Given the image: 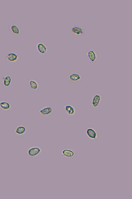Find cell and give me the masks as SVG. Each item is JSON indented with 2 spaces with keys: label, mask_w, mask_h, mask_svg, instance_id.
Returning a JSON list of instances; mask_svg holds the SVG:
<instances>
[{
  "label": "cell",
  "mask_w": 132,
  "mask_h": 199,
  "mask_svg": "<svg viewBox=\"0 0 132 199\" xmlns=\"http://www.w3.org/2000/svg\"><path fill=\"white\" fill-rule=\"evenodd\" d=\"M36 47L38 52L42 54H45L47 52V48L43 43L39 42L37 43L36 45Z\"/></svg>",
  "instance_id": "cell-3"
},
{
  "label": "cell",
  "mask_w": 132,
  "mask_h": 199,
  "mask_svg": "<svg viewBox=\"0 0 132 199\" xmlns=\"http://www.w3.org/2000/svg\"><path fill=\"white\" fill-rule=\"evenodd\" d=\"M87 56L89 60L92 62L95 61L97 58V55L93 50H90L88 51L87 53Z\"/></svg>",
  "instance_id": "cell-9"
},
{
  "label": "cell",
  "mask_w": 132,
  "mask_h": 199,
  "mask_svg": "<svg viewBox=\"0 0 132 199\" xmlns=\"http://www.w3.org/2000/svg\"><path fill=\"white\" fill-rule=\"evenodd\" d=\"M86 133L87 137L91 139H95L97 137L96 131L92 128H87L86 131Z\"/></svg>",
  "instance_id": "cell-2"
},
{
  "label": "cell",
  "mask_w": 132,
  "mask_h": 199,
  "mask_svg": "<svg viewBox=\"0 0 132 199\" xmlns=\"http://www.w3.org/2000/svg\"><path fill=\"white\" fill-rule=\"evenodd\" d=\"M29 84L30 88L32 89L36 90L38 88V84L36 81L34 80H30L29 81Z\"/></svg>",
  "instance_id": "cell-15"
},
{
  "label": "cell",
  "mask_w": 132,
  "mask_h": 199,
  "mask_svg": "<svg viewBox=\"0 0 132 199\" xmlns=\"http://www.w3.org/2000/svg\"><path fill=\"white\" fill-rule=\"evenodd\" d=\"M0 107L3 110H7L10 109L11 105L7 101H2L0 102Z\"/></svg>",
  "instance_id": "cell-13"
},
{
  "label": "cell",
  "mask_w": 132,
  "mask_h": 199,
  "mask_svg": "<svg viewBox=\"0 0 132 199\" xmlns=\"http://www.w3.org/2000/svg\"><path fill=\"white\" fill-rule=\"evenodd\" d=\"M52 108L49 106L45 107L41 109L39 111V113L44 115H47L51 114L52 112Z\"/></svg>",
  "instance_id": "cell-7"
},
{
  "label": "cell",
  "mask_w": 132,
  "mask_h": 199,
  "mask_svg": "<svg viewBox=\"0 0 132 199\" xmlns=\"http://www.w3.org/2000/svg\"><path fill=\"white\" fill-rule=\"evenodd\" d=\"M10 29L11 31L14 34H19L20 33L19 29L16 25H11L10 27Z\"/></svg>",
  "instance_id": "cell-16"
},
{
  "label": "cell",
  "mask_w": 132,
  "mask_h": 199,
  "mask_svg": "<svg viewBox=\"0 0 132 199\" xmlns=\"http://www.w3.org/2000/svg\"><path fill=\"white\" fill-rule=\"evenodd\" d=\"M26 131V129L24 126L20 125L18 126L16 129L15 133L18 135H22L24 134Z\"/></svg>",
  "instance_id": "cell-10"
},
{
  "label": "cell",
  "mask_w": 132,
  "mask_h": 199,
  "mask_svg": "<svg viewBox=\"0 0 132 199\" xmlns=\"http://www.w3.org/2000/svg\"><path fill=\"white\" fill-rule=\"evenodd\" d=\"M71 30L74 34L76 35H81L84 33L82 29L79 26H74L72 28Z\"/></svg>",
  "instance_id": "cell-11"
},
{
  "label": "cell",
  "mask_w": 132,
  "mask_h": 199,
  "mask_svg": "<svg viewBox=\"0 0 132 199\" xmlns=\"http://www.w3.org/2000/svg\"><path fill=\"white\" fill-rule=\"evenodd\" d=\"M101 100V97L100 95L96 94L94 95L92 99V106L94 108L97 107L100 102Z\"/></svg>",
  "instance_id": "cell-6"
},
{
  "label": "cell",
  "mask_w": 132,
  "mask_h": 199,
  "mask_svg": "<svg viewBox=\"0 0 132 199\" xmlns=\"http://www.w3.org/2000/svg\"><path fill=\"white\" fill-rule=\"evenodd\" d=\"M65 110L67 113L70 116L74 115L75 113V110L72 105H66L64 106Z\"/></svg>",
  "instance_id": "cell-8"
},
{
  "label": "cell",
  "mask_w": 132,
  "mask_h": 199,
  "mask_svg": "<svg viewBox=\"0 0 132 199\" xmlns=\"http://www.w3.org/2000/svg\"><path fill=\"white\" fill-rule=\"evenodd\" d=\"M42 150L37 146H33L30 147L27 151L28 155L30 157H35L38 155L42 152Z\"/></svg>",
  "instance_id": "cell-1"
},
{
  "label": "cell",
  "mask_w": 132,
  "mask_h": 199,
  "mask_svg": "<svg viewBox=\"0 0 132 199\" xmlns=\"http://www.w3.org/2000/svg\"><path fill=\"white\" fill-rule=\"evenodd\" d=\"M11 82V78L9 75H6L3 78V84L5 87H8L10 86Z\"/></svg>",
  "instance_id": "cell-12"
},
{
  "label": "cell",
  "mask_w": 132,
  "mask_h": 199,
  "mask_svg": "<svg viewBox=\"0 0 132 199\" xmlns=\"http://www.w3.org/2000/svg\"><path fill=\"white\" fill-rule=\"evenodd\" d=\"M70 80L73 82L78 81L81 79L80 75L76 73H73L70 75L69 76Z\"/></svg>",
  "instance_id": "cell-14"
},
{
  "label": "cell",
  "mask_w": 132,
  "mask_h": 199,
  "mask_svg": "<svg viewBox=\"0 0 132 199\" xmlns=\"http://www.w3.org/2000/svg\"><path fill=\"white\" fill-rule=\"evenodd\" d=\"M19 56L16 53L11 52L8 53L6 56V58L9 61L14 62L16 61L18 59Z\"/></svg>",
  "instance_id": "cell-5"
},
{
  "label": "cell",
  "mask_w": 132,
  "mask_h": 199,
  "mask_svg": "<svg viewBox=\"0 0 132 199\" xmlns=\"http://www.w3.org/2000/svg\"><path fill=\"white\" fill-rule=\"evenodd\" d=\"M61 154L67 158H71L75 155V152L73 150L68 148H66L63 150L61 152Z\"/></svg>",
  "instance_id": "cell-4"
}]
</instances>
